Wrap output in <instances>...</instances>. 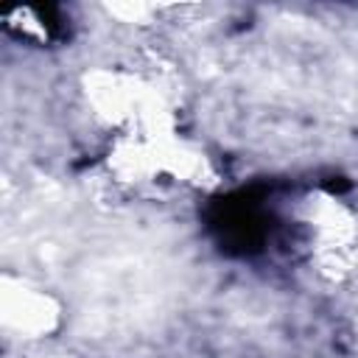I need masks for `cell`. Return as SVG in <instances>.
I'll list each match as a JSON object with an SVG mask.
<instances>
[{"label": "cell", "mask_w": 358, "mask_h": 358, "mask_svg": "<svg viewBox=\"0 0 358 358\" xmlns=\"http://www.w3.org/2000/svg\"><path fill=\"white\" fill-rule=\"evenodd\" d=\"M207 229L215 246L229 257H255L260 255L277 227L268 207V187L252 185L232 193L210 199L204 210Z\"/></svg>", "instance_id": "1"}]
</instances>
